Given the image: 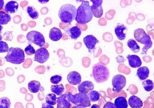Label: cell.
Wrapping results in <instances>:
<instances>
[{
  "label": "cell",
  "instance_id": "cell-15",
  "mask_svg": "<svg viewBox=\"0 0 154 108\" xmlns=\"http://www.w3.org/2000/svg\"><path fill=\"white\" fill-rule=\"evenodd\" d=\"M129 64L131 68H140L142 64L140 58L137 55L129 54L127 56Z\"/></svg>",
  "mask_w": 154,
  "mask_h": 108
},
{
  "label": "cell",
  "instance_id": "cell-6",
  "mask_svg": "<svg viewBox=\"0 0 154 108\" xmlns=\"http://www.w3.org/2000/svg\"><path fill=\"white\" fill-rule=\"evenodd\" d=\"M67 94L70 102L76 106H82L85 107H89L91 106V102L87 95L80 93L73 95L71 92H69Z\"/></svg>",
  "mask_w": 154,
  "mask_h": 108
},
{
  "label": "cell",
  "instance_id": "cell-29",
  "mask_svg": "<svg viewBox=\"0 0 154 108\" xmlns=\"http://www.w3.org/2000/svg\"><path fill=\"white\" fill-rule=\"evenodd\" d=\"M26 11L30 17L32 19H36L38 17V13L34 8L32 6H28L27 8Z\"/></svg>",
  "mask_w": 154,
  "mask_h": 108
},
{
  "label": "cell",
  "instance_id": "cell-22",
  "mask_svg": "<svg viewBox=\"0 0 154 108\" xmlns=\"http://www.w3.org/2000/svg\"><path fill=\"white\" fill-rule=\"evenodd\" d=\"M28 88L30 92L32 93H37L40 91L42 90L41 89H43L42 87L41 86L40 83L36 81H30L28 85Z\"/></svg>",
  "mask_w": 154,
  "mask_h": 108
},
{
  "label": "cell",
  "instance_id": "cell-34",
  "mask_svg": "<svg viewBox=\"0 0 154 108\" xmlns=\"http://www.w3.org/2000/svg\"><path fill=\"white\" fill-rule=\"evenodd\" d=\"M25 52L27 55H31L35 54V51L32 46L29 45L25 48Z\"/></svg>",
  "mask_w": 154,
  "mask_h": 108
},
{
  "label": "cell",
  "instance_id": "cell-5",
  "mask_svg": "<svg viewBox=\"0 0 154 108\" xmlns=\"http://www.w3.org/2000/svg\"><path fill=\"white\" fill-rule=\"evenodd\" d=\"M25 53L19 48L11 47L9 48L5 59L7 62L15 64H21L25 61Z\"/></svg>",
  "mask_w": 154,
  "mask_h": 108
},
{
  "label": "cell",
  "instance_id": "cell-39",
  "mask_svg": "<svg viewBox=\"0 0 154 108\" xmlns=\"http://www.w3.org/2000/svg\"><path fill=\"white\" fill-rule=\"evenodd\" d=\"M91 108H100V107L98 105L94 104L92 105Z\"/></svg>",
  "mask_w": 154,
  "mask_h": 108
},
{
  "label": "cell",
  "instance_id": "cell-36",
  "mask_svg": "<svg viewBox=\"0 0 154 108\" xmlns=\"http://www.w3.org/2000/svg\"><path fill=\"white\" fill-rule=\"evenodd\" d=\"M42 108H54L52 105H49L46 103H44L42 105Z\"/></svg>",
  "mask_w": 154,
  "mask_h": 108
},
{
  "label": "cell",
  "instance_id": "cell-25",
  "mask_svg": "<svg viewBox=\"0 0 154 108\" xmlns=\"http://www.w3.org/2000/svg\"><path fill=\"white\" fill-rule=\"evenodd\" d=\"M127 45L128 47L135 53H138L140 49L136 41L134 39H130L128 40L127 42Z\"/></svg>",
  "mask_w": 154,
  "mask_h": 108
},
{
  "label": "cell",
  "instance_id": "cell-26",
  "mask_svg": "<svg viewBox=\"0 0 154 108\" xmlns=\"http://www.w3.org/2000/svg\"><path fill=\"white\" fill-rule=\"evenodd\" d=\"M11 18L8 14L4 11H0V24L1 25H6L11 20Z\"/></svg>",
  "mask_w": 154,
  "mask_h": 108
},
{
  "label": "cell",
  "instance_id": "cell-18",
  "mask_svg": "<svg viewBox=\"0 0 154 108\" xmlns=\"http://www.w3.org/2000/svg\"><path fill=\"white\" fill-rule=\"evenodd\" d=\"M49 38L53 41H58L62 37V33L59 29L53 27L51 29L49 32Z\"/></svg>",
  "mask_w": 154,
  "mask_h": 108
},
{
  "label": "cell",
  "instance_id": "cell-33",
  "mask_svg": "<svg viewBox=\"0 0 154 108\" xmlns=\"http://www.w3.org/2000/svg\"><path fill=\"white\" fill-rule=\"evenodd\" d=\"M62 80V77L58 75H54L50 78V81L53 84L57 85Z\"/></svg>",
  "mask_w": 154,
  "mask_h": 108
},
{
  "label": "cell",
  "instance_id": "cell-20",
  "mask_svg": "<svg viewBox=\"0 0 154 108\" xmlns=\"http://www.w3.org/2000/svg\"><path fill=\"white\" fill-rule=\"evenodd\" d=\"M66 33L72 39H76L81 35L82 31L78 26H73L67 29Z\"/></svg>",
  "mask_w": 154,
  "mask_h": 108
},
{
  "label": "cell",
  "instance_id": "cell-2",
  "mask_svg": "<svg viewBox=\"0 0 154 108\" xmlns=\"http://www.w3.org/2000/svg\"><path fill=\"white\" fill-rule=\"evenodd\" d=\"M110 71L106 65L98 62L92 67V75L96 83H104L108 81L110 77Z\"/></svg>",
  "mask_w": 154,
  "mask_h": 108
},
{
  "label": "cell",
  "instance_id": "cell-14",
  "mask_svg": "<svg viewBox=\"0 0 154 108\" xmlns=\"http://www.w3.org/2000/svg\"><path fill=\"white\" fill-rule=\"evenodd\" d=\"M98 42V39L92 35H87L83 39V42L89 50L94 49Z\"/></svg>",
  "mask_w": 154,
  "mask_h": 108
},
{
  "label": "cell",
  "instance_id": "cell-7",
  "mask_svg": "<svg viewBox=\"0 0 154 108\" xmlns=\"http://www.w3.org/2000/svg\"><path fill=\"white\" fill-rule=\"evenodd\" d=\"M26 39L30 42L42 48L45 45V41L43 35L39 32L31 31L26 35Z\"/></svg>",
  "mask_w": 154,
  "mask_h": 108
},
{
  "label": "cell",
  "instance_id": "cell-31",
  "mask_svg": "<svg viewBox=\"0 0 154 108\" xmlns=\"http://www.w3.org/2000/svg\"><path fill=\"white\" fill-rule=\"evenodd\" d=\"M11 103L8 98L3 97L0 99V108H10Z\"/></svg>",
  "mask_w": 154,
  "mask_h": 108
},
{
  "label": "cell",
  "instance_id": "cell-16",
  "mask_svg": "<svg viewBox=\"0 0 154 108\" xmlns=\"http://www.w3.org/2000/svg\"><path fill=\"white\" fill-rule=\"evenodd\" d=\"M128 31L127 27L123 24H118L115 28V33L119 40H123L126 37V33L125 31Z\"/></svg>",
  "mask_w": 154,
  "mask_h": 108
},
{
  "label": "cell",
  "instance_id": "cell-23",
  "mask_svg": "<svg viewBox=\"0 0 154 108\" xmlns=\"http://www.w3.org/2000/svg\"><path fill=\"white\" fill-rule=\"evenodd\" d=\"M115 105L116 108H128V101L124 97H119L115 99Z\"/></svg>",
  "mask_w": 154,
  "mask_h": 108
},
{
  "label": "cell",
  "instance_id": "cell-32",
  "mask_svg": "<svg viewBox=\"0 0 154 108\" xmlns=\"http://www.w3.org/2000/svg\"><path fill=\"white\" fill-rule=\"evenodd\" d=\"M8 45L6 42L1 41L0 42V52L1 53L8 52L9 51Z\"/></svg>",
  "mask_w": 154,
  "mask_h": 108
},
{
  "label": "cell",
  "instance_id": "cell-1",
  "mask_svg": "<svg viewBox=\"0 0 154 108\" xmlns=\"http://www.w3.org/2000/svg\"><path fill=\"white\" fill-rule=\"evenodd\" d=\"M93 17L92 11L88 1H83L77 8L75 20L80 24L89 22Z\"/></svg>",
  "mask_w": 154,
  "mask_h": 108
},
{
  "label": "cell",
  "instance_id": "cell-3",
  "mask_svg": "<svg viewBox=\"0 0 154 108\" xmlns=\"http://www.w3.org/2000/svg\"><path fill=\"white\" fill-rule=\"evenodd\" d=\"M77 9L71 4H66L60 7L58 11V16L62 22L70 23L75 19Z\"/></svg>",
  "mask_w": 154,
  "mask_h": 108
},
{
  "label": "cell",
  "instance_id": "cell-28",
  "mask_svg": "<svg viewBox=\"0 0 154 108\" xmlns=\"http://www.w3.org/2000/svg\"><path fill=\"white\" fill-rule=\"evenodd\" d=\"M56 95L54 94H48L45 97V101L48 104L54 106L57 103Z\"/></svg>",
  "mask_w": 154,
  "mask_h": 108
},
{
  "label": "cell",
  "instance_id": "cell-12",
  "mask_svg": "<svg viewBox=\"0 0 154 108\" xmlns=\"http://www.w3.org/2000/svg\"><path fill=\"white\" fill-rule=\"evenodd\" d=\"M68 82L72 85H79L82 80L81 75L77 71H71L67 76Z\"/></svg>",
  "mask_w": 154,
  "mask_h": 108
},
{
  "label": "cell",
  "instance_id": "cell-4",
  "mask_svg": "<svg viewBox=\"0 0 154 108\" xmlns=\"http://www.w3.org/2000/svg\"><path fill=\"white\" fill-rule=\"evenodd\" d=\"M134 36L137 42L145 45L142 49V54H146L148 50L151 48L152 45V42L149 35L147 34L143 29L139 28L134 30Z\"/></svg>",
  "mask_w": 154,
  "mask_h": 108
},
{
  "label": "cell",
  "instance_id": "cell-21",
  "mask_svg": "<svg viewBox=\"0 0 154 108\" xmlns=\"http://www.w3.org/2000/svg\"><path fill=\"white\" fill-rule=\"evenodd\" d=\"M149 73L150 71L149 68L144 66L138 68L137 71V75L140 80L144 81L149 77Z\"/></svg>",
  "mask_w": 154,
  "mask_h": 108
},
{
  "label": "cell",
  "instance_id": "cell-30",
  "mask_svg": "<svg viewBox=\"0 0 154 108\" xmlns=\"http://www.w3.org/2000/svg\"><path fill=\"white\" fill-rule=\"evenodd\" d=\"M142 85L145 91L150 92L154 89V83L152 80H146L142 82Z\"/></svg>",
  "mask_w": 154,
  "mask_h": 108
},
{
  "label": "cell",
  "instance_id": "cell-24",
  "mask_svg": "<svg viewBox=\"0 0 154 108\" xmlns=\"http://www.w3.org/2000/svg\"><path fill=\"white\" fill-rule=\"evenodd\" d=\"M51 91L57 96H61L65 91V88L62 84L51 85Z\"/></svg>",
  "mask_w": 154,
  "mask_h": 108
},
{
  "label": "cell",
  "instance_id": "cell-10",
  "mask_svg": "<svg viewBox=\"0 0 154 108\" xmlns=\"http://www.w3.org/2000/svg\"><path fill=\"white\" fill-rule=\"evenodd\" d=\"M49 56V53L47 49L44 48H41L35 51L34 60L40 64H43L47 61Z\"/></svg>",
  "mask_w": 154,
  "mask_h": 108
},
{
  "label": "cell",
  "instance_id": "cell-17",
  "mask_svg": "<svg viewBox=\"0 0 154 108\" xmlns=\"http://www.w3.org/2000/svg\"><path fill=\"white\" fill-rule=\"evenodd\" d=\"M129 106L132 108H141L143 106V103L140 98L133 95L128 100Z\"/></svg>",
  "mask_w": 154,
  "mask_h": 108
},
{
  "label": "cell",
  "instance_id": "cell-35",
  "mask_svg": "<svg viewBox=\"0 0 154 108\" xmlns=\"http://www.w3.org/2000/svg\"><path fill=\"white\" fill-rule=\"evenodd\" d=\"M103 108H116L115 104L112 103V102H107L104 105Z\"/></svg>",
  "mask_w": 154,
  "mask_h": 108
},
{
  "label": "cell",
  "instance_id": "cell-19",
  "mask_svg": "<svg viewBox=\"0 0 154 108\" xmlns=\"http://www.w3.org/2000/svg\"><path fill=\"white\" fill-rule=\"evenodd\" d=\"M19 8V5L15 1H10L7 3L5 7V11L7 14H14L16 12Z\"/></svg>",
  "mask_w": 154,
  "mask_h": 108
},
{
  "label": "cell",
  "instance_id": "cell-40",
  "mask_svg": "<svg viewBox=\"0 0 154 108\" xmlns=\"http://www.w3.org/2000/svg\"><path fill=\"white\" fill-rule=\"evenodd\" d=\"M72 108H86V107L82 106H75L73 107Z\"/></svg>",
  "mask_w": 154,
  "mask_h": 108
},
{
  "label": "cell",
  "instance_id": "cell-37",
  "mask_svg": "<svg viewBox=\"0 0 154 108\" xmlns=\"http://www.w3.org/2000/svg\"><path fill=\"white\" fill-rule=\"evenodd\" d=\"M38 1L39 2L41 3V4L46 3L48 2H49L48 0H39Z\"/></svg>",
  "mask_w": 154,
  "mask_h": 108
},
{
  "label": "cell",
  "instance_id": "cell-11",
  "mask_svg": "<svg viewBox=\"0 0 154 108\" xmlns=\"http://www.w3.org/2000/svg\"><path fill=\"white\" fill-rule=\"evenodd\" d=\"M57 108H70L71 106L68 94H64L57 98Z\"/></svg>",
  "mask_w": 154,
  "mask_h": 108
},
{
  "label": "cell",
  "instance_id": "cell-9",
  "mask_svg": "<svg viewBox=\"0 0 154 108\" xmlns=\"http://www.w3.org/2000/svg\"><path fill=\"white\" fill-rule=\"evenodd\" d=\"M92 3V6H90L92 14L95 17L99 18L101 17L103 14V10L102 8V0H91Z\"/></svg>",
  "mask_w": 154,
  "mask_h": 108
},
{
  "label": "cell",
  "instance_id": "cell-13",
  "mask_svg": "<svg viewBox=\"0 0 154 108\" xmlns=\"http://www.w3.org/2000/svg\"><path fill=\"white\" fill-rule=\"evenodd\" d=\"M94 88V84L90 81H83L78 86V90L79 93L85 94H88L89 91H92Z\"/></svg>",
  "mask_w": 154,
  "mask_h": 108
},
{
  "label": "cell",
  "instance_id": "cell-38",
  "mask_svg": "<svg viewBox=\"0 0 154 108\" xmlns=\"http://www.w3.org/2000/svg\"><path fill=\"white\" fill-rule=\"evenodd\" d=\"M0 2H1V8H0V9L2 10V9L3 7L4 6V1L1 0V1H0Z\"/></svg>",
  "mask_w": 154,
  "mask_h": 108
},
{
  "label": "cell",
  "instance_id": "cell-27",
  "mask_svg": "<svg viewBox=\"0 0 154 108\" xmlns=\"http://www.w3.org/2000/svg\"><path fill=\"white\" fill-rule=\"evenodd\" d=\"M88 97L90 102H95L98 101L100 99V94L98 91H90L88 93Z\"/></svg>",
  "mask_w": 154,
  "mask_h": 108
},
{
  "label": "cell",
  "instance_id": "cell-8",
  "mask_svg": "<svg viewBox=\"0 0 154 108\" xmlns=\"http://www.w3.org/2000/svg\"><path fill=\"white\" fill-rule=\"evenodd\" d=\"M127 81L126 78L122 74H117L113 77L112 80L113 92L118 93L122 91L126 86Z\"/></svg>",
  "mask_w": 154,
  "mask_h": 108
}]
</instances>
